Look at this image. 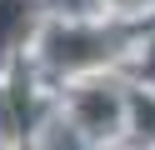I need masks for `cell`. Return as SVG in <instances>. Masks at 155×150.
Wrapping results in <instances>:
<instances>
[{"label": "cell", "mask_w": 155, "mask_h": 150, "mask_svg": "<svg viewBox=\"0 0 155 150\" xmlns=\"http://www.w3.org/2000/svg\"><path fill=\"white\" fill-rule=\"evenodd\" d=\"M70 115H75V125H80L85 135H115V130L125 125V95L115 85L90 80V85H80L70 95Z\"/></svg>", "instance_id": "1"}]
</instances>
